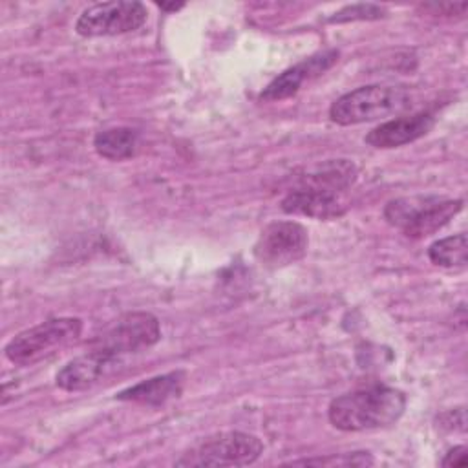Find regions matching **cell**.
Listing matches in <instances>:
<instances>
[{"mask_svg": "<svg viewBox=\"0 0 468 468\" xmlns=\"http://www.w3.org/2000/svg\"><path fill=\"white\" fill-rule=\"evenodd\" d=\"M146 7L133 0L101 2L86 7L77 22L75 31L80 37H115L139 29L146 22Z\"/></svg>", "mask_w": 468, "mask_h": 468, "instance_id": "obj_7", "label": "cell"}, {"mask_svg": "<svg viewBox=\"0 0 468 468\" xmlns=\"http://www.w3.org/2000/svg\"><path fill=\"white\" fill-rule=\"evenodd\" d=\"M411 106V97L404 88L369 84L340 95L329 108L333 122L342 126L378 121L400 113Z\"/></svg>", "mask_w": 468, "mask_h": 468, "instance_id": "obj_4", "label": "cell"}, {"mask_svg": "<svg viewBox=\"0 0 468 468\" xmlns=\"http://www.w3.org/2000/svg\"><path fill=\"white\" fill-rule=\"evenodd\" d=\"M157 7H161L163 11H177L183 7V4H157Z\"/></svg>", "mask_w": 468, "mask_h": 468, "instance_id": "obj_21", "label": "cell"}, {"mask_svg": "<svg viewBox=\"0 0 468 468\" xmlns=\"http://www.w3.org/2000/svg\"><path fill=\"white\" fill-rule=\"evenodd\" d=\"M309 236L296 221H272L254 243L256 260L267 269H282L302 260L307 252Z\"/></svg>", "mask_w": 468, "mask_h": 468, "instance_id": "obj_8", "label": "cell"}, {"mask_svg": "<svg viewBox=\"0 0 468 468\" xmlns=\"http://www.w3.org/2000/svg\"><path fill=\"white\" fill-rule=\"evenodd\" d=\"M161 338L159 320L144 311L126 313L113 320L101 335L91 340L90 349L106 353L115 358L141 353Z\"/></svg>", "mask_w": 468, "mask_h": 468, "instance_id": "obj_6", "label": "cell"}, {"mask_svg": "<svg viewBox=\"0 0 468 468\" xmlns=\"http://www.w3.org/2000/svg\"><path fill=\"white\" fill-rule=\"evenodd\" d=\"M375 459L369 452H351V453H333L325 457H311V459H298L287 464H302V466H371Z\"/></svg>", "mask_w": 468, "mask_h": 468, "instance_id": "obj_17", "label": "cell"}, {"mask_svg": "<svg viewBox=\"0 0 468 468\" xmlns=\"http://www.w3.org/2000/svg\"><path fill=\"white\" fill-rule=\"evenodd\" d=\"M82 333V320L75 316L48 318L16 333L4 347V355L16 366H31L69 347Z\"/></svg>", "mask_w": 468, "mask_h": 468, "instance_id": "obj_3", "label": "cell"}, {"mask_svg": "<svg viewBox=\"0 0 468 468\" xmlns=\"http://www.w3.org/2000/svg\"><path fill=\"white\" fill-rule=\"evenodd\" d=\"M386 11L380 5L375 4H355V5H347L342 11L335 13V16H331V22H349V20H371V18H380L384 16Z\"/></svg>", "mask_w": 468, "mask_h": 468, "instance_id": "obj_18", "label": "cell"}, {"mask_svg": "<svg viewBox=\"0 0 468 468\" xmlns=\"http://www.w3.org/2000/svg\"><path fill=\"white\" fill-rule=\"evenodd\" d=\"M468 450L464 444L461 446H453L452 450H448V453L444 455V459L441 461L442 466H466L468 457H466Z\"/></svg>", "mask_w": 468, "mask_h": 468, "instance_id": "obj_20", "label": "cell"}, {"mask_svg": "<svg viewBox=\"0 0 468 468\" xmlns=\"http://www.w3.org/2000/svg\"><path fill=\"white\" fill-rule=\"evenodd\" d=\"M428 258L431 263L444 269H464L468 261L466 234L459 232L433 241L428 249Z\"/></svg>", "mask_w": 468, "mask_h": 468, "instance_id": "obj_16", "label": "cell"}, {"mask_svg": "<svg viewBox=\"0 0 468 468\" xmlns=\"http://www.w3.org/2000/svg\"><path fill=\"white\" fill-rule=\"evenodd\" d=\"M435 124V117L430 112H417L402 115L375 126L364 141L375 148H397L424 137Z\"/></svg>", "mask_w": 468, "mask_h": 468, "instance_id": "obj_12", "label": "cell"}, {"mask_svg": "<svg viewBox=\"0 0 468 468\" xmlns=\"http://www.w3.org/2000/svg\"><path fill=\"white\" fill-rule=\"evenodd\" d=\"M463 208V199H452L444 196H404L386 203L382 214L384 219L400 230L404 236L419 239L426 238L444 225Z\"/></svg>", "mask_w": 468, "mask_h": 468, "instance_id": "obj_2", "label": "cell"}, {"mask_svg": "<svg viewBox=\"0 0 468 468\" xmlns=\"http://www.w3.org/2000/svg\"><path fill=\"white\" fill-rule=\"evenodd\" d=\"M121 364L122 358H115L106 353L90 349L88 353L69 360L57 373L55 382L64 391H82L95 386L113 371H117Z\"/></svg>", "mask_w": 468, "mask_h": 468, "instance_id": "obj_10", "label": "cell"}, {"mask_svg": "<svg viewBox=\"0 0 468 468\" xmlns=\"http://www.w3.org/2000/svg\"><path fill=\"white\" fill-rule=\"evenodd\" d=\"M340 53L336 49H325L320 53L303 58L302 62L287 68L278 77H274L260 93L261 101H283L296 95L305 80H311L324 71H327L336 60Z\"/></svg>", "mask_w": 468, "mask_h": 468, "instance_id": "obj_9", "label": "cell"}, {"mask_svg": "<svg viewBox=\"0 0 468 468\" xmlns=\"http://www.w3.org/2000/svg\"><path fill=\"white\" fill-rule=\"evenodd\" d=\"M185 371H170L165 375L152 377L148 380H143L135 386H130L115 395L119 400H128V402H137V404H146V406H161L168 402L170 399H177L183 391L185 384Z\"/></svg>", "mask_w": 468, "mask_h": 468, "instance_id": "obj_14", "label": "cell"}, {"mask_svg": "<svg viewBox=\"0 0 468 468\" xmlns=\"http://www.w3.org/2000/svg\"><path fill=\"white\" fill-rule=\"evenodd\" d=\"M426 11H431V15H446V16H452V15H464V11L468 9V4L466 2H461V4H424L422 5Z\"/></svg>", "mask_w": 468, "mask_h": 468, "instance_id": "obj_19", "label": "cell"}, {"mask_svg": "<svg viewBox=\"0 0 468 468\" xmlns=\"http://www.w3.org/2000/svg\"><path fill=\"white\" fill-rule=\"evenodd\" d=\"M358 177L356 165L349 159H327L298 176L292 188H316L344 194Z\"/></svg>", "mask_w": 468, "mask_h": 468, "instance_id": "obj_13", "label": "cell"}, {"mask_svg": "<svg viewBox=\"0 0 468 468\" xmlns=\"http://www.w3.org/2000/svg\"><path fill=\"white\" fill-rule=\"evenodd\" d=\"M263 442L247 431H221L190 448L177 466H247L260 459Z\"/></svg>", "mask_w": 468, "mask_h": 468, "instance_id": "obj_5", "label": "cell"}, {"mask_svg": "<svg viewBox=\"0 0 468 468\" xmlns=\"http://www.w3.org/2000/svg\"><path fill=\"white\" fill-rule=\"evenodd\" d=\"M280 207L285 214L314 219H335L347 210L344 194L316 188H289Z\"/></svg>", "mask_w": 468, "mask_h": 468, "instance_id": "obj_11", "label": "cell"}, {"mask_svg": "<svg viewBox=\"0 0 468 468\" xmlns=\"http://www.w3.org/2000/svg\"><path fill=\"white\" fill-rule=\"evenodd\" d=\"M406 410V395L391 386L373 384L347 391L329 402V422L342 431H366L395 424Z\"/></svg>", "mask_w": 468, "mask_h": 468, "instance_id": "obj_1", "label": "cell"}, {"mask_svg": "<svg viewBox=\"0 0 468 468\" xmlns=\"http://www.w3.org/2000/svg\"><path fill=\"white\" fill-rule=\"evenodd\" d=\"M95 152L108 161H124L137 154L139 133L128 126H115L99 132L93 137Z\"/></svg>", "mask_w": 468, "mask_h": 468, "instance_id": "obj_15", "label": "cell"}]
</instances>
